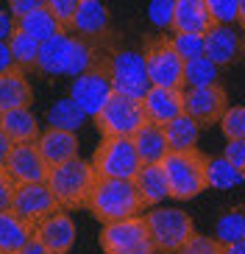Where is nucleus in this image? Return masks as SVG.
Masks as SVG:
<instances>
[{
	"label": "nucleus",
	"mask_w": 245,
	"mask_h": 254,
	"mask_svg": "<svg viewBox=\"0 0 245 254\" xmlns=\"http://www.w3.org/2000/svg\"><path fill=\"white\" fill-rule=\"evenodd\" d=\"M87 209L95 221L111 224V221H126V218L140 215L145 204H142V195L134 179H98L89 193Z\"/></svg>",
	"instance_id": "nucleus-1"
},
{
	"label": "nucleus",
	"mask_w": 245,
	"mask_h": 254,
	"mask_svg": "<svg viewBox=\"0 0 245 254\" xmlns=\"http://www.w3.org/2000/svg\"><path fill=\"white\" fill-rule=\"evenodd\" d=\"M45 182L53 190L61 209H81V207H87L89 193H92L98 176H95L92 162H87L81 157H73L61 165H53Z\"/></svg>",
	"instance_id": "nucleus-2"
},
{
	"label": "nucleus",
	"mask_w": 245,
	"mask_h": 254,
	"mask_svg": "<svg viewBox=\"0 0 245 254\" xmlns=\"http://www.w3.org/2000/svg\"><path fill=\"white\" fill-rule=\"evenodd\" d=\"M206 159L198 148L193 151H170L162 159V168L167 173V185H170V198L176 201H190L203 190L206 185Z\"/></svg>",
	"instance_id": "nucleus-3"
},
{
	"label": "nucleus",
	"mask_w": 245,
	"mask_h": 254,
	"mask_svg": "<svg viewBox=\"0 0 245 254\" xmlns=\"http://www.w3.org/2000/svg\"><path fill=\"white\" fill-rule=\"evenodd\" d=\"M145 224H148L156 254H176L195 235V224L190 218V212H184L178 207H162V204L148 207Z\"/></svg>",
	"instance_id": "nucleus-4"
},
{
	"label": "nucleus",
	"mask_w": 245,
	"mask_h": 254,
	"mask_svg": "<svg viewBox=\"0 0 245 254\" xmlns=\"http://www.w3.org/2000/svg\"><path fill=\"white\" fill-rule=\"evenodd\" d=\"M89 162L95 168L98 179H134L142 159L131 137H100V145Z\"/></svg>",
	"instance_id": "nucleus-5"
},
{
	"label": "nucleus",
	"mask_w": 245,
	"mask_h": 254,
	"mask_svg": "<svg viewBox=\"0 0 245 254\" xmlns=\"http://www.w3.org/2000/svg\"><path fill=\"white\" fill-rule=\"evenodd\" d=\"M92 120L100 137H134L148 118H145L142 101L114 92Z\"/></svg>",
	"instance_id": "nucleus-6"
},
{
	"label": "nucleus",
	"mask_w": 245,
	"mask_h": 254,
	"mask_svg": "<svg viewBox=\"0 0 245 254\" xmlns=\"http://www.w3.org/2000/svg\"><path fill=\"white\" fill-rule=\"evenodd\" d=\"M100 249H103V254H156L145 215L103 224V229H100Z\"/></svg>",
	"instance_id": "nucleus-7"
},
{
	"label": "nucleus",
	"mask_w": 245,
	"mask_h": 254,
	"mask_svg": "<svg viewBox=\"0 0 245 254\" xmlns=\"http://www.w3.org/2000/svg\"><path fill=\"white\" fill-rule=\"evenodd\" d=\"M145 67H148L150 84L153 87H173L184 90V59L181 53L170 45V37H156L145 42Z\"/></svg>",
	"instance_id": "nucleus-8"
},
{
	"label": "nucleus",
	"mask_w": 245,
	"mask_h": 254,
	"mask_svg": "<svg viewBox=\"0 0 245 254\" xmlns=\"http://www.w3.org/2000/svg\"><path fill=\"white\" fill-rule=\"evenodd\" d=\"M114 95V84H111V70H109V59H98L87 73L75 75L70 84V98L81 106L89 118H95L103 104Z\"/></svg>",
	"instance_id": "nucleus-9"
},
{
	"label": "nucleus",
	"mask_w": 245,
	"mask_h": 254,
	"mask_svg": "<svg viewBox=\"0 0 245 254\" xmlns=\"http://www.w3.org/2000/svg\"><path fill=\"white\" fill-rule=\"evenodd\" d=\"M109 70H111L114 92H120V95H128V98L142 101L145 92L153 87V84H150V75H148V67H145V56H142L140 51L111 53Z\"/></svg>",
	"instance_id": "nucleus-10"
},
{
	"label": "nucleus",
	"mask_w": 245,
	"mask_h": 254,
	"mask_svg": "<svg viewBox=\"0 0 245 254\" xmlns=\"http://www.w3.org/2000/svg\"><path fill=\"white\" fill-rule=\"evenodd\" d=\"M226 109H229V95L220 87V81L209 84V87H187L184 90V112L200 128L220 123Z\"/></svg>",
	"instance_id": "nucleus-11"
},
{
	"label": "nucleus",
	"mask_w": 245,
	"mask_h": 254,
	"mask_svg": "<svg viewBox=\"0 0 245 254\" xmlns=\"http://www.w3.org/2000/svg\"><path fill=\"white\" fill-rule=\"evenodd\" d=\"M11 209H14L22 221H28V224L37 226L42 218H48L50 212H56L61 207L56 201L53 190L48 187V182H22V185L14 187Z\"/></svg>",
	"instance_id": "nucleus-12"
},
{
	"label": "nucleus",
	"mask_w": 245,
	"mask_h": 254,
	"mask_svg": "<svg viewBox=\"0 0 245 254\" xmlns=\"http://www.w3.org/2000/svg\"><path fill=\"white\" fill-rule=\"evenodd\" d=\"M3 168L8 171V176L17 185H22V182H45L48 171H50L45 157L39 154L37 142H14V148H11Z\"/></svg>",
	"instance_id": "nucleus-13"
},
{
	"label": "nucleus",
	"mask_w": 245,
	"mask_h": 254,
	"mask_svg": "<svg viewBox=\"0 0 245 254\" xmlns=\"http://www.w3.org/2000/svg\"><path fill=\"white\" fill-rule=\"evenodd\" d=\"M34 235L42 240L45 246L50 249L53 254H70L75 246V224L67 209H56L48 218H42L37 226H34Z\"/></svg>",
	"instance_id": "nucleus-14"
},
{
	"label": "nucleus",
	"mask_w": 245,
	"mask_h": 254,
	"mask_svg": "<svg viewBox=\"0 0 245 254\" xmlns=\"http://www.w3.org/2000/svg\"><path fill=\"white\" fill-rule=\"evenodd\" d=\"M142 109L150 123L167 126L173 118L184 115V90H173V87H150L142 98Z\"/></svg>",
	"instance_id": "nucleus-15"
},
{
	"label": "nucleus",
	"mask_w": 245,
	"mask_h": 254,
	"mask_svg": "<svg viewBox=\"0 0 245 254\" xmlns=\"http://www.w3.org/2000/svg\"><path fill=\"white\" fill-rule=\"evenodd\" d=\"M73 48H75V37H70V31L45 39L42 45H39L37 73H42V75H67L70 59H73Z\"/></svg>",
	"instance_id": "nucleus-16"
},
{
	"label": "nucleus",
	"mask_w": 245,
	"mask_h": 254,
	"mask_svg": "<svg viewBox=\"0 0 245 254\" xmlns=\"http://www.w3.org/2000/svg\"><path fill=\"white\" fill-rule=\"evenodd\" d=\"M203 39H206V56L220 67H229L243 56V34H237L231 25L215 23L203 34Z\"/></svg>",
	"instance_id": "nucleus-17"
},
{
	"label": "nucleus",
	"mask_w": 245,
	"mask_h": 254,
	"mask_svg": "<svg viewBox=\"0 0 245 254\" xmlns=\"http://www.w3.org/2000/svg\"><path fill=\"white\" fill-rule=\"evenodd\" d=\"M111 28V14L103 0H81L73 17V34L84 39H103Z\"/></svg>",
	"instance_id": "nucleus-18"
},
{
	"label": "nucleus",
	"mask_w": 245,
	"mask_h": 254,
	"mask_svg": "<svg viewBox=\"0 0 245 254\" xmlns=\"http://www.w3.org/2000/svg\"><path fill=\"white\" fill-rule=\"evenodd\" d=\"M39 145V154L45 157V162H48V168H53V165H61L67 162V159L78 157V134L75 131H67V128H53L48 126L39 134L37 140Z\"/></svg>",
	"instance_id": "nucleus-19"
},
{
	"label": "nucleus",
	"mask_w": 245,
	"mask_h": 254,
	"mask_svg": "<svg viewBox=\"0 0 245 254\" xmlns=\"http://www.w3.org/2000/svg\"><path fill=\"white\" fill-rule=\"evenodd\" d=\"M34 104V87L22 67H8L0 73V115Z\"/></svg>",
	"instance_id": "nucleus-20"
},
{
	"label": "nucleus",
	"mask_w": 245,
	"mask_h": 254,
	"mask_svg": "<svg viewBox=\"0 0 245 254\" xmlns=\"http://www.w3.org/2000/svg\"><path fill=\"white\" fill-rule=\"evenodd\" d=\"M134 185L142 195L145 207H159L164 198H170V185H167V173H164L162 162H142Z\"/></svg>",
	"instance_id": "nucleus-21"
},
{
	"label": "nucleus",
	"mask_w": 245,
	"mask_h": 254,
	"mask_svg": "<svg viewBox=\"0 0 245 254\" xmlns=\"http://www.w3.org/2000/svg\"><path fill=\"white\" fill-rule=\"evenodd\" d=\"M212 25L215 23H212L206 0H176V8H173V28L170 31L206 34Z\"/></svg>",
	"instance_id": "nucleus-22"
},
{
	"label": "nucleus",
	"mask_w": 245,
	"mask_h": 254,
	"mask_svg": "<svg viewBox=\"0 0 245 254\" xmlns=\"http://www.w3.org/2000/svg\"><path fill=\"white\" fill-rule=\"evenodd\" d=\"M34 240V224L22 221L14 209H0V254H17Z\"/></svg>",
	"instance_id": "nucleus-23"
},
{
	"label": "nucleus",
	"mask_w": 245,
	"mask_h": 254,
	"mask_svg": "<svg viewBox=\"0 0 245 254\" xmlns=\"http://www.w3.org/2000/svg\"><path fill=\"white\" fill-rule=\"evenodd\" d=\"M131 140H134V148H137V154H140L142 162H162V159L170 154L164 126H159V123L145 120V123L140 126V131H137Z\"/></svg>",
	"instance_id": "nucleus-24"
},
{
	"label": "nucleus",
	"mask_w": 245,
	"mask_h": 254,
	"mask_svg": "<svg viewBox=\"0 0 245 254\" xmlns=\"http://www.w3.org/2000/svg\"><path fill=\"white\" fill-rule=\"evenodd\" d=\"M0 128L11 137V142H37L42 128H39L37 115L31 112V106H20L11 112L0 115Z\"/></svg>",
	"instance_id": "nucleus-25"
},
{
	"label": "nucleus",
	"mask_w": 245,
	"mask_h": 254,
	"mask_svg": "<svg viewBox=\"0 0 245 254\" xmlns=\"http://www.w3.org/2000/svg\"><path fill=\"white\" fill-rule=\"evenodd\" d=\"M17 31H22V34L39 39V42L56 37V34H64L61 23L50 14V8L48 6L37 8V11H31V14H25V17H20V20H17Z\"/></svg>",
	"instance_id": "nucleus-26"
},
{
	"label": "nucleus",
	"mask_w": 245,
	"mask_h": 254,
	"mask_svg": "<svg viewBox=\"0 0 245 254\" xmlns=\"http://www.w3.org/2000/svg\"><path fill=\"white\" fill-rule=\"evenodd\" d=\"M164 134H167L170 151H193V148H198L200 126L184 112V115H178V118H173L170 123L164 126Z\"/></svg>",
	"instance_id": "nucleus-27"
},
{
	"label": "nucleus",
	"mask_w": 245,
	"mask_h": 254,
	"mask_svg": "<svg viewBox=\"0 0 245 254\" xmlns=\"http://www.w3.org/2000/svg\"><path fill=\"white\" fill-rule=\"evenodd\" d=\"M245 176L231 165V159L220 157H209L206 159V185L212 190H234L237 185H243Z\"/></svg>",
	"instance_id": "nucleus-28"
},
{
	"label": "nucleus",
	"mask_w": 245,
	"mask_h": 254,
	"mask_svg": "<svg viewBox=\"0 0 245 254\" xmlns=\"http://www.w3.org/2000/svg\"><path fill=\"white\" fill-rule=\"evenodd\" d=\"M89 115L84 112L81 106L75 104L73 98L67 95L61 98V101H56V104L48 109V126L53 128H67V131H78V128L84 126V120H87Z\"/></svg>",
	"instance_id": "nucleus-29"
},
{
	"label": "nucleus",
	"mask_w": 245,
	"mask_h": 254,
	"mask_svg": "<svg viewBox=\"0 0 245 254\" xmlns=\"http://www.w3.org/2000/svg\"><path fill=\"white\" fill-rule=\"evenodd\" d=\"M217 78H220V64L212 62L206 53L184 62V87H209L217 84Z\"/></svg>",
	"instance_id": "nucleus-30"
},
{
	"label": "nucleus",
	"mask_w": 245,
	"mask_h": 254,
	"mask_svg": "<svg viewBox=\"0 0 245 254\" xmlns=\"http://www.w3.org/2000/svg\"><path fill=\"white\" fill-rule=\"evenodd\" d=\"M39 39L22 34L14 28V34L8 37V48H11V59H14V67L22 70H37V59H39Z\"/></svg>",
	"instance_id": "nucleus-31"
},
{
	"label": "nucleus",
	"mask_w": 245,
	"mask_h": 254,
	"mask_svg": "<svg viewBox=\"0 0 245 254\" xmlns=\"http://www.w3.org/2000/svg\"><path fill=\"white\" fill-rule=\"evenodd\" d=\"M215 238L220 243H234V240L245 238V209H229L217 218L215 224Z\"/></svg>",
	"instance_id": "nucleus-32"
},
{
	"label": "nucleus",
	"mask_w": 245,
	"mask_h": 254,
	"mask_svg": "<svg viewBox=\"0 0 245 254\" xmlns=\"http://www.w3.org/2000/svg\"><path fill=\"white\" fill-rule=\"evenodd\" d=\"M170 45L181 53V59H195L206 53V39L203 34H187V31H173L170 34Z\"/></svg>",
	"instance_id": "nucleus-33"
},
{
	"label": "nucleus",
	"mask_w": 245,
	"mask_h": 254,
	"mask_svg": "<svg viewBox=\"0 0 245 254\" xmlns=\"http://www.w3.org/2000/svg\"><path fill=\"white\" fill-rule=\"evenodd\" d=\"M220 131L226 140H240L245 137V106H229L220 118Z\"/></svg>",
	"instance_id": "nucleus-34"
},
{
	"label": "nucleus",
	"mask_w": 245,
	"mask_h": 254,
	"mask_svg": "<svg viewBox=\"0 0 245 254\" xmlns=\"http://www.w3.org/2000/svg\"><path fill=\"white\" fill-rule=\"evenodd\" d=\"M176 254H223V243L215 235H198V232H195Z\"/></svg>",
	"instance_id": "nucleus-35"
},
{
	"label": "nucleus",
	"mask_w": 245,
	"mask_h": 254,
	"mask_svg": "<svg viewBox=\"0 0 245 254\" xmlns=\"http://www.w3.org/2000/svg\"><path fill=\"white\" fill-rule=\"evenodd\" d=\"M206 6H209V14H212V23H220V25L237 23L240 0H206Z\"/></svg>",
	"instance_id": "nucleus-36"
},
{
	"label": "nucleus",
	"mask_w": 245,
	"mask_h": 254,
	"mask_svg": "<svg viewBox=\"0 0 245 254\" xmlns=\"http://www.w3.org/2000/svg\"><path fill=\"white\" fill-rule=\"evenodd\" d=\"M173 8L176 0H150L148 3V20L156 28H173Z\"/></svg>",
	"instance_id": "nucleus-37"
},
{
	"label": "nucleus",
	"mask_w": 245,
	"mask_h": 254,
	"mask_svg": "<svg viewBox=\"0 0 245 254\" xmlns=\"http://www.w3.org/2000/svg\"><path fill=\"white\" fill-rule=\"evenodd\" d=\"M78 3H81V0H48L45 6L50 8V14L61 23V28L73 31V17H75V11H78Z\"/></svg>",
	"instance_id": "nucleus-38"
},
{
	"label": "nucleus",
	"mask_w": 245,
	"mask_h": 254,
	"mask_svg": "<svg viewBox=\"0 0 245 254\" xmlns=\"http://www.w3.org/2000/svg\"><path fill=\"white\" fill-rule=\"evenodd\" d=\"M223 157L231 159V165H234V168L245 176V137H240V140H226Z\"/></svg>",
	"instance_id": "nucleus-39"
},
{
	"label": "nucleus",
	"mask_w": 245,
	"mask_h": 254,
	"mask_svg": "<svg viewBox=\"0 0 245 254\" xmlns=\"http://www.w3.org/2000/svg\"><path fill=\"white\" fill-rule=\"evenodd\" d=\"M14 187H17V182L8 176L6 168H0V209H8V207H11V198H14Z\"/></svg>",
	"instance_id": "nucleus-40"
},
{
	"label": "nucleus",
	"mask_w": 245,
	"mask_h": 254,
	"mask_svg": "<svg viewBox=\"0 0 245 254\" xmlns=\"http://www.w3.org/2000/svg\"><path fill=\"white\" fill-rule=\"evenodd\" d=\"M48 0H8V11H11V17L14 20H20V17L31 14V11H37V8H42Z\"/></svg>",
	"instance_id": "nucleus-41"
},
{
	"label": "nucleus",
	"mask_w": 245,
	"mask_h": 254,
	"mask_svg": "<svg viewBox=\"0 0 245 254\" xmlns=\"http://www.w3.org/2000/svg\"><path fill=\"white\" fill-rule=\"evenodd\" d=\"M17 28V20L11 17L8 8H0V42H8V37L14 34Z\"/></svg>",
	"instance_id": "nucleus-42"
},
{
	"label": "nucleus",
	"mask_w": 245,
	"mask_h": 254,
	"mask_svg": "<svg viewBox=\"0 0 245 254\" xmlns=\"http://www.w3.org/2000/svg\"><path fill=\"white\" fill-rule=\"evenodd\" d=\"M17 254H53V252L45 246V243L37 238V235H34V240H28V243H25V246H22Z\"/></svg>",
	"instance_id": "nucleus-43"
},
{
	"label": "nucleus",
	"mask_w": 245,
	"mask_h": 254,
	"mask_svg": "<svg viewBox=\"0 0 245 254\" xmlns=\"http://www.w3.org/2000/svg\"><path fill=\"white\" fill-rule=\"evenodd\" d=\"M11 148H14V142H11V137L0 128V168L6 165V159H8V154H11Z\"/></svg>",
	"instance_id": "nucleus-44"
},
{
	"label": "nucleus",
	"mask_w": 245,
	"mask_h": 254,
	"mask_svg": "<svg viewBox=\"0 0 245 254\" xmlns=\"http://www.w3.org/2000/svg\"><path fill=\"white\" fill-rule=\"evenodd\" d=\"M8 67H14V59H11V48L8 42H0V73Z\"/></svg>",
	"instance_id": "nucleus-45"
},
{
	"label": "nucleus",
	"mask_w": 245,
	"mask_h": 254,
	"mask_svg": "<svg viewBox=\"0 0 245 254\" xmlns=\"http://www.w3.org/2000/svg\"><path fill=\"white\" fill-rule=\"evenodd\" d=\"M223 254H245V238L234 243H223Z\"/></svg>",
	"instance_id": "nucleus-46"
},
{
	"label": "nucleus",
	"mask_w": 245,
	"mask_h": 254,
	"mask_svg": "<svg viewBox=\"0 0 245 254\" xmlns=\"http://www.w3.org/2000/svg\"><path fill=\"white\" fill-rule=\"evenodd\" d=\"M237 23L245 28V0H240V17H237Z\"/></svg>",
	"instance_id": "nucleus-47"
},
{
	"label": "nucleus",
	"mask_w": 245,
	"mask_h": 254,
	"mask_svg": "<svg viewBox=\"0 0 245 254\" xmlns=\"http://www.w3.org/2000/svg\"><path fill=\"white\" fill-rule=\"evenodd\" d=\"M243 56H245V28H243Z\"/></svg>",
	"instance_id": "nucleus-48"
}]
</instances>
